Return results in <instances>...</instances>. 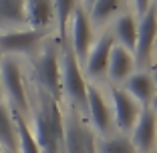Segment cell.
Returning a JSON list of instances; mask_svg holds the SVG:
<instances>
[{
    "instance_id": "cell-26",
    "label": "cell",
    "mask_w": 157,
    "mask_h": 153,
    "mask_svg": "<svg viewBox=\"0 0 157 153\" xmlns=\"http://www.w3.org/2000/svg\"><path fill=\"white\" fill-rule=\"evenodd\" d=\"M85 2H87V4H89V6H91V4H93V2H95V0H85Z\"/></svg>"
},
{
    "instance_id": "cell-19",
    "label": "cell",
    "mask_w": 157,
    "mask_h": 153,
    "mask_svg": "<svg viewBox=\"0 0 157 153\" xmlns=\"http://www.w3.org/2000/svg\"><path fill=\"white\" fill-rule=\"evenodd\" d=\"M10 113H12V121H14V127H16V137H18L20 153H40L33 131H30V127H28L26 121H24V115H20V113H16V111H10Z\"/></svg>"
},
{
    "instance_id": "cell-25",
    "label": "cell",
    "mask_w": 157,
    "mask_h": 153,
    "mask_svg": "<svg viewBox=\"0 0 157 153\" xmlns=\"http://www.w3.org/2000/svg\"><path fill=\"white\" fill-rule=\"evenodd\" d=\"M153 85H155V91H157V69H155V73H153Z\"/></svg>"
},
{
    "instance_id": "cell-15",
    "label": "cell",
    "mask_w": 157,
    "mask_h": 153,
    "mask_svg": "<svg viewBox=\"0 0 157 153\" xmlns=\"http://www.w3.org/2000/svg\"><path fill=\"white\" fill-rule=\"evenodd\" d=\"M125 91L135 99L141 107H149L155 97V85L147 73H133L125 81Z\"/></svg>"
},
{
    "instance_id": "cell-21",
    "label": "cell",
    "mask_w": 157,
    "mask_h": 153,
    "mask_svg": "<svg viewBox=\"0 0 157 153\" xmlns=\"http://www.w3.org/2000/svg\"><path fill=\"white\" fill-rule=\"evenodd\" d=\"M91 24H105L119 8V0H95L91 6Z\"/></svg>"
},
{
    "instance_id": "cell-13",
    "label": "cell",
    "mask_w": 157,
    "mask_h": 153,
    "mask_svg": "<svg viewBox=\"0 0 157 153\" xmlns=\"http://www.w3.org/2000/svg\"><path fill=\"white\" fill-rule=\"evenodd\" d=\"M24 16L28 28L48 30L55 20V4L52 0H26L24 2Z\"/></svg>"
},
{
    "instance_id": "cell-16",
    "label": "cell",
    "mask_w": 157,
    "mask_h": 153,
    "mask_svg": "<svg viewBox=\"0 0 157 153\" xmlns=\"http://www.w3.org/2000/svg\"><path fill=\"white\" fill-rule=\"evenodd\" d=\"M24 2L26 0H0V28L18 30L26 26Z\"/></svg>"
},
{
    "instance_id": "cell-2",
    "label": "cell",
    "mask_w": 157,
    "mask_h": 153,
    "mask_svg": "<svg viewBox=\"0 0 157 153\" xmlns=\"http://www.w3.org/2000/svg\"><path fill=\"white\" fill-rule=\"evenodd\" d=\"M63 44V56H60V83L63 93L71 99L77 111H87V81L83 77V71L78 65V59L75 56L73 48L67 40Z\"/></svg>"
},
{
    "instance_id": "cell-6",
    "label": "cell",
    "mask_w": 157,
    "mask_h": 153,
    "mask_svg": "<svg viewBox=\"0 0 157 153\" xmlns=\"http://www.w3.org/2000/svg\"><path fill=\"white\" fill-rule=\"evenodd\" d=\"M46 34L48 30H38V28L4 30V33H0V55H33L34 51H38Z\"/></svg>"
},
{
    "instance_id": "cell-20",
    "label": "cell",
    "mask_w": 157,
    "mask_h": 153,
    "mask_svg": "<svg viewBox=\"0 0 157 153\" xmlns=\"http://www.w3.org/2000/svg\"><path fill=\"white\" fill-rule=\"evenodd\" d=\"M52 4H55V20L59 24V42H63L67 40V30H69L71 18L78 2L77 0H52Z\"/></svg>"
},
{
    "instance_id": "cell-1",
    "label": "cell",
    "mask_w": 157,
    "mask_h": 153,
    "mask_svg": "<svg viewBox=\"0 0 157 153\" xmlns=\"http://www.w3.org/2000/svg\"><path fill=\"white\" fill-rule=\"evenodd\" d=\"M38 107L34 111V139L40 153H60L63 151V135L65 123L59 101L48 93L38 91Z\"/></svg>"
},
{
    "instance_id": "cell-23",
    "label": "cell",
    "mask_w": 157,
    "mask_h": 153,
    "mask_svg": "<svg viewBox=\"0 0 157 153\" xmlns=\"http://www.w3.org/2000/svg\"><path fill=\"white\" fill-rule=\"evenodd\" d=\"M133 2H135V10H137L139 16H143L151 6V0H133Z\"/></svg>"
},
{
    "instance_id": "cell-12",
    "label": "cell",
    "mask_w": 157,
    "mask_h": 153,
    "mask_svg": "<svg viewBox=\"0 0 157 153\" xmlns=\"http://www.w3.org/2000/svg\"><path fill=\"white\" fill-rule=\"evenodd\" d=\"M87 111L91 115L95 129L101 131V133H109L111 123H113V111H111V107L107 105V101L103 99V95L93 85L87 87Z\"/></svg>"
},
{
    "instance_id": "cell-29",
    "label": "cell",
    "mask_w": 157,
    "mask_h": 153,
    "mask_svg": "<svg viewBox=\"0 0 157 153\" xmlns=\"http://www.w3.org/2000/svg\"><path fill=\"white\" fill-rule=\"evenodd\" d=\"M0 153H2V151H0Z\"/></svg>"
},
{
    "instance_id": "cell-3",
    "label": "cell",
    "mask_w": 157,
    "mask_h": 153,
    "mask_svg": "<svg viewBox=\"0 0 157 153\" xmlns=\"http://www.w3.org/2000/svg\"><path fill=\"white\" fill-rule=\"evenodd\" d=\"M33 73L40 91L48 93L52 99L60 101L63 83H60V56L52 42L44 44L33 60Z\"/></svg>"
},
{
    "instance_id": "cell-10",
    "label": "cell",
    "mask_w": 157,
    "mask_h": 153,
    "mask_svg": "<svg viewBox=\"0 0 157 153\" xmlns=\"http://www.w3.org/2000/svg\"><path fill=\"white\" fill-rule=\"evenodd\" d=\"M131 143L141 153L153 151V147L157 143V115L153 113L151 107H141V113H139L137 121L133 125Z\"/></svg>"
},
{
    "instance_id": "cell-9",
    "label": "cell",
    "mask_w": 157,
    "mask_h": 153,
    "mask_svg": "<svg viewBox=\"0 0 157 153\" xmlns=\"http://www.w3.org/2000/svg\"><path fill=\"white\" fill-rule=\"evenodd\" d=\"M113 97V121L123 133L133 129L135 121H137L139 113H141V105L131 97L125 89H113L111 91Z\"/></svg>"
},
{
    "instance_id": "cell-27",
    "label": "cell",
    "mask_w": 157,
    "mask_h": 153,
    "mask_svg": "<svg viewBox=\"0 0 157 153\" xmlns=\"http://www.w3.org/2000/svg\"><path fill=\"white\" fill-rule=\"evenodd\" d=\"M149 153H155V151H149Z\"/></svg>"
},
{
    "instance_id": "cell-17",
    "label": "cell",
    "mask_w": 157,
    "mask_h": 153,
    "mask_svg": "<svg viewBox=\"0 0 157 153\" xmlns=\"http://www.w3.org/2000/svg\"><path fill=\"white\" fill-rule=\"evenodd\" d=\"M115 44H121L123 48L133 52L135 51V42H137V22H135L133 14H121L117 18L115 26L111 30Z\"/></svg>"
},
{
    "instance_id": "cell-11",
    "label": "cell",
    "mask_w": 157,
    "mask_h": 153,
    "mask_svg": "<svg viewBox=\"0 0 157 153\" xmlns=\"http://www.w3.org/2000/svg\"><path fill=\"white\" fill-rule=\"evenodd\" d=\"M113 47H115V38H113L111 33H105L97 40V44H93L91 52H89L87 60H85L87 75H91L93 79H101L103 75L107 73V67H109V56H111Z\"/></svg>"
},
{
    "instance_id": "cell-24",
    "label": "cell",
    "mask_w": 157,
    "mask_h": 153,
    "mask_svg": "<svg viewBox=\"0 0 157 153\" xmlns=\"http://www.w3.org/2000/svg\"><path fill=\"white\" fill-rule=\"evenodd\" d=\"M151 105H153V113H155V115H157V95H155V97H153Z\"/></svg>"
},
{
    "instance_id": "cell-8",
    "label": "cell",
    "mask_w": 157,
    "mask_h": 153,
    "mask_svg": "<svg viewBox=\"0 0 157 153\" xmlns=\"http://www.w3.org/2000/svg\"><path fill=\"white\" fill-rule=\"evenodd\" d=\"M71 48L78 60H87L93 48V24L83 6H77L71 18Z\"/></svg>"
},
{
    "instance_id": "cell-5",
    "label": "cell",
    "mask_w": 157,
    "mask_h": 153,
    "mask_svg": "<svg viewBox=\"0 0 157 153\" xmlns=\"http://www.w3.org/2000/svg\"><path fill=\"white\" fill-rule=\"evenodd\" d=\"M65 123V135H63V147L67 153H97V143H95V135L87 127L83 117L78 115L77 109L71 111Z\"/></svg>"
},
{
    "instance_id": "cell-18",
    "label": "cell",
    "mask_w": 157,
    "mask_h": 153,
    "mask_svg": "<svg viewBox=\"0 0 157 153\" xmlns=\"http://www.w3.org/2000/svg\"><path fill=\"white\" fill-rule=\"evenodd\" d=\"M0 147L6 153H16V149H18V137H16L12 113L2 103H0Z\"/></svg>"
},
{
    "instance_id": "cell-7",
    "label": "cell",
    "mask_w": 157,
    "mask_h": 153,
    "mask_svg": "<svg viewBox=\"0 0 157 153\" xmlns=\"http://www.w3.org/2000/svg\"><path fill=\"white\" fill-rule=\"evenodd\" d=\"M157 40V8L149 6V10L141 16L137 24V42H135V63L137 65H147L153 55Z\"/></svg>"
},
{
    "instance_id": "cell-22",
    "label": "cell",
    "mask_w": 157,
    "mask_h": 153,
    "mask_svg": "<svg viewBox=\"0 0 157 153\" xmlns=\"http://www.w3.org/2000/svg\"><path fill=\"white\" fill-rule=\"evenodd\" d=\"M97 153H139V151L131 143V139L121 135V137L105 139L101 145H97Z\"/></svg>"
},
{
    "instance_id": "cell-14",
    "label": "cell",
    "mask_w": 157,
    "mask_h": 153,
    "mask_svg": "<svg viewBox=\"0 0 157 153\" xmlns=\"http://www.w3.org/2000/svg\"><path fill=\"white\" fill-rule=\"evenodd\" d=\"M133 67H135V56L131 51L123 48L121 44H115L109 56V67H107V75L109 79L121 83V81H127L133 75Z\"/></svg>"
},
{
    "instance_id": "cell-4",
    "label": "cell",
    "mask_w": 157,
    "mask_h": 153,
    "mask_svg": "<svg viewBox=\"0 0 157 153\" xmlns=\"http://www.w3.org/2000/svg\"><path fill=\"white\" fill-rule=\"evenodd\" d=\"M0 87L4 89L6 97L10 99L12 111L26 115L30 105H28L26 87L22 81V71L14 56H4L0 60Z\"/></svg>"
},
{
    "instance_id": "cell-28",
    "label": "cell",
    "mask_w": 157,
    "mask_h": 153,
    "mask_svg": "<svg viewBox=\"0 0 157 153\" xmlns=\"http://www.w3.org/2000/svg\"><path fill=\"white\" fill-rule=\"evenodd\" d=\"M155 47H157V40H155Z\"/></svg>"
}]
</instances>
